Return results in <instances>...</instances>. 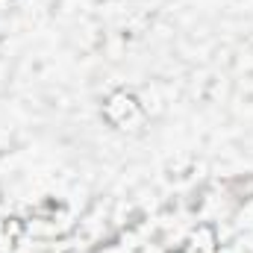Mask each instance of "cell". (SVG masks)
Returning a JSON list of instances; mask_svg holds the SVG:
<instances>
[{"label":"cell","instance_id":"cell-1","mask_svg":"<svg viewBox=\"0 0 253 253\" xmlns=\"http://www.w3.org/2000/svg\"><path fill=\"white\" fill-rule=\"evenodd\" d=\"M106 118L112 121V124H126L129 121V115H138V103H135V97L132 94H115L109 103H106Z\"/></svg>","mask_w":253,"mask_h":253}]
</instances>
